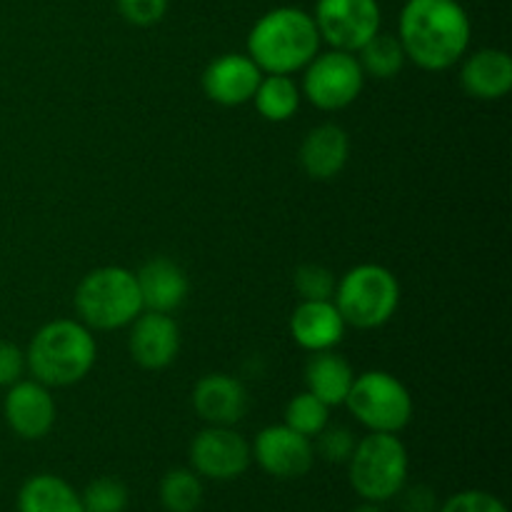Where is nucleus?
I'll use <instances>...</instances> for the list:
<instances>
[{
    "label": "nucleus",
    "instance_id": "1",
    "mask_svg": "<svg viewBox=\"0 0 512 512\" xmlns=\"http://www.w3.org/2000/svg\"><path fill=\"white\" fill-rule=\"evenodd\" d=\"M473 25L458 0H405L398 18V40L405 58L418 68L440 73L470 50Z\"/></svg>",
    "mask_w": 512,
    "mask_h": 512
},
{
    "label": "nucleus",
    "instance_id": "2",
    "mask_svg": "<svg viewBox=\"0 0 512 512\" xmlns=\"http://www.w3.org/2000/svg\"><path fill=\"white\" fill-rule=\"evenodd\" d=\"M313 13L293 5L273 8L248 33V55L263 73L295 75L320 53Z\"/></svg>",
    "mask_w": 512,
    "mask_h": 512
},
{
    "label": "nucleus",
    "instance_id": "3",
    "mask_svg": "<svg viewBox=\"0 0 512 512\" xmlns=\"http://www.w3.org/2000/svg\"><path fill=\"white\" fill-rule=\"evenodd\" d=\"M98 360V343L88 325L60 318L45 323L25 350V365L38 383L68 388L90 375Z\"/></svg>",
    "mask_w": 512,
    "mask_h": 512
},
{
    "label": "nucleus",
    "instance_id": "4",
    "mask_svg": "<svg viewBox=\"0 0 512 512\" xmlns=\"http://www.w3.org/2000/svg\"><path fill=\"white\" fill-rule=\"evenodd\" d=\"M75 313L90 330L128 328L143 313L138 280L123 265H103L83 275L73 295Z\"/></svg>",
    "mask_w": 512,
    "mask_h": 512
},
{
    "label": "nucleus",
    "instance_id": "5",
    "mask_svg": "<svg viewBox=\"0 0 512 512\" xmlns=\"http://www.w3.org/2000/svg\"><path fill=\"white\" fill-rule=\"evenodd\" d=\"M333 303L348 328H383L398 313L400 283L385 265L360 263L335 283Z\"/></svg>",
    "mask_w": 512,
    "mask_h": 512
},
{
    "label": "nucleus",
    "instance_id": "6",
    "mask_svg": "<svg viewBox=\"0 0 512 512\" xmlns=\"http://www.w3.org/2000/svg\"><path fill=\"white\" fill-rule=\"evenodd\" d=\"M408 448L395 433H368L348 460L350 485L365 503H388L408 485Z\"/></svg>",
    "mask_w": 512,
    "mask_h": 512
},
{
    "label": "nucleus",
    "instance_id": "7",
    "mask_svg": "<svg viewBox=\"0 0 512 512\" xmlns=\"http://www.w3.org/2000/svg\"><path fill=\"white\" fill-rule=\"evenodd\" d=\"M345 408L370 433L405 430L413 420L415 403L403 380L385 370H368L355 375L353 388L345 398Z\"/></svg>",
    "mask_w": 512,
    "mask_h": 512
},
{
    "label": "nucleus",
    "instance_id": "8",
    "mask_svg": "<svg viewBox=\"0 0 512 512\" xmlns=\"http://www.w3.org/2000/svg\"><path fill=\"white\" fill-rule=\"evenodd\" d=\"M300 73V95L318 110H343L363 93L365 73L355 53L330 48L315 55Z\"/></svg>",
    "mask_w": 512,
    "mask_h": 512
},
{
    "label": "nucleus",
    "instance_id": "9",
    "mask_svg": "<svg viewBox=\"0 0 512 512\" xmlns=\"http://www.w3.org/2000/svg\"><path fill=\"white\" fill-rule=\"evenodd\" d=\"M313 20L323 43L345 53H358L380 33L383 10L378 0H318Z\"/></svg>",
    "mask_w": 512,
    "mask_h": 512
},
{
    "label": "nucleus",
    "instance_id": "10",
    "mask_svg": "<svg viewBox=\"0 0 512 512\" xmlns=\"http://www.w3.org/2000/svg\"><path fill=\"white\" fill-rule=\"evenodd\" d=\"M250 443L235 428L208 425L190 443V465L200 478L235 480L250 468Z\"/></svg>",
    "mask_w": 512,
    "mask_h": 512
},
{
    "label": "nucleus",
    "instance_id": "11",
    "mask_svg": "<svg viewBox=\"0 0 512 512\" xmlns=\"http://www.w3.org/2000/svg\"><path fill=\"white\" fill-rule=\"evenodd\" d=\"M250 453L265 473L280 480L303 478L310 473L315 460L313 440L295 433L285 423L260 430L255 443L250 445Z\"/></svg>",
    "mask_w": 512,
    "mask_h": 512
},
{
    "label": "nucleus",
    "instance_id": "12",
    "mask_svg": "<svg viewBox=\"0 0 512 512\" xmlns=\"http://www.w3.org/2000/svg\"><path fill=\"white\" fill-rule=\"evenodd\" d=\"M8 428L23 440H43L53 430L58 408L48 385L38 380H18L8 388L3 400Z\"/></svg>",
    "mask_w": 512,
    "mask_h": 512
},
{
    "label": "nucleus",
    "instance_id": "13",
    "mask_svg": "<svg viewBox=\"0 0 512 512\" xmlns=\"http://www.w3.org/2000/svg\"><path fill=\"white\" fill-rule=\"evenodd\" d=\"M130 358L143 370H165L180 353V328L173 315L143 310L128 325Z\"/></svg>",
    "mask_w": 512,
    "mask_h": 512
},
{
    "label": "nucleus",
    "instance_id": "14",
    "mask_svg": "<svg viewBox=\"0 0 512 512\" xmlns=\"http://www.w3.org/2000/svg\"><path fill=\"white\" fill-rule=\"evenodd\" d=\"M263 70L253 63L248 53H225L203 70V93L213 103L225 108H238L253 100Z\"/></svg>",
    "mask_w": 512,
    "mask_h": 512
},
{
    "label": "nucleus",
    "instance_id": "15",
    "mask_svg": "<svg viewBox=\"0 0 512 512\" xmlns=\"http://www.w3.org/2000/svg\"><path fill=\"white\" fill-rule=\"evenodd\" d=\"M195 415L208 425L235 428L250 408L248 388L228 373H208L193 388Z\"/></svg>",
    "mask_w": 512,
    "mask_h": 512
},
{
    "label": "nucleus",
    "instance_id": "16",
    "mask_svg": "<svg viewBox=\"0 0 512 512\" xmlns=\"http://www.w3.org/2000/svg\"><path fill=\"white\" fill-rule=\"evenodd\" d=\"M343 315L333 300H300L290 315V335L308 353L335 350L345 338Z\"/></svg>",
    "mask_w": 512,
    "mask_h": 512
},
{
    "label": "nucleus",
    "instance_id": "17",
    "mask_svg": "<svg viewBox=\"0 0 512 512\" xmlns=\"http://www.w3.org/2000/svg\"><path fill=\"white\" fill-rule=\"evenodd\" d=\"M460 88L475 100H503L512 90V58L500 48H480L460 60Z\"/></svg>",
    "mask_w": 512,
    "mask_h": 512
},
{
    "label": "nucleus",
    "instance_id": "18",
    "mask_svg": "<svg viewBox=\"0 0 512 512\" xmlns=\"http://www.w3.org/2000/svg\"><path fill=\"white\" fill-rule=\"evenodd\" d=\"M300 168L313 180H333L350 160V138L338 123H320L300 143Z\"/></svg>",
    "mask_w": 512,
    "mask_h": 512
},
{
    "label": "nucleus",
    "instance_id": "19",
    "mask_svg": "<svg viewBox=\"0 0 512 512\" xmlns=\"http://www.w3.org/2000/svg\"><path fill=\"white\" fill-rule=\"evenodd\" d=\"M135 280L143 298V310H155V313L173 315L190 293L188 275L170 258H153L143 263V268L135 273Z\"/></svg>",
    "mask_w": 512,
    "mask_h": 512
},
{
    "label": "nucleus",
    "instance_id": "20",
    "mask_svg": "<svg viewBox=\"0 0 512 512\" xmlns=\"http://www.w3.org/2000/svg\"><path fill=\"white\" fill-rule=\"evenodd\" d=\"M355 375L358 373L353 370V365L335 350L310 353L308 363H305V390L323 400L328 408H335V405L345 403Z\"/></svg>",
    "mask_w": 512,
    "mask_h": 512
},
{
    "label": "nucleus",
    "instance_id": "21",
    "mask_svg": "<svg viewBox=\"0 0 512 512\" xmlns=\"http://www.w3.org/2000/svg\"><path fill=\"white\" fill-rule=\"evenodd\" d=\"M18 512H85L80 493L58 475L40 473L23 483Z\"/></svg>",
    "mask_w": 512,
    "mask_h": 512
},
{
    "label": "nucleus",
    "instance_id": "22",
    "mask_svg": "<svg viewBox=\"0 0 512 512\" xmlns=\"http://www.w3.org/2000/svg\"><path fill=\"white\" fill-rule=\"evenodd\" d=\"M255 110L263 115L270 123H285L298 113L303 95H300V85L295 83L293 75H273L263 73L258 90L253 95Z\"/></svg>",
    "mask_w": 512,
    "mask_h": 512
},
{
    "label": "nucleus",
    "instance_id": "23",
    "mask_svg": "<svg viewBox=\"0 0 512 512\" xmlns=\"http://www.w3.org/2000/svg\"><path fill=\"white\" fill-rule=\"evenodd\" d=\"M355 55H358V63L363 68L365 78L375 80L395 78L405 68V63H408L398 35L383 33V30L378 35H373Z\"/></svg>",
    "mask_w": 512,
    "mask_h": 512
},
{
    "label": "nucleus",
    "instance_id": "24",
    "mask_svg": "<svg viewBox=\"0 0 512 512\" xmlns=\"http://www.w3.org/2000/svg\"><path fill=\"white\" fill-rule=\"evenodd\" d=\"M203 503V483L193 468H173L160 480V505L168 512H195Z\"/></svg>",
    "mask_w": 512,
    "mask_h": 512
},
{
    "label": "nucleus",
    "instance_id": "25",
    "mask_svg": "<svg viewBox=\"0 0 512 512\" xmlns=\"http://www.w3.org/2000/svg\"><path fill=\"white\" fill-rule=\"evenodd\" d=\"M283 423L288 425V428H293L295 433L313 440L315 435L330 423V408L323 403V400L315 398L313 393L303 390V393H298L295 398L288 400Z\"/></svg>",
    "mask_w": 512,
    "mask_h": 512
},
{
    "label": "nucleus",
    "instance_id": "26",
    "mask_svg": "<svg viewBox=\"0 0 512 512\" xmlns=\"http://www.w3.org/2000/svg\"><path fill=\"white\" fill-rule=\"evenodd\" d=\"M80 500L85 512H123L128 505V488L118 478H95Z\"/></svg>",
    "mask_w": 512,
    "mask_h": 512
},
{
    "label": "nucleus",
    "instance_id": "27",
    "mask_svg": "<svg viewBox=\"0 0 512 512\" xmlns=\"http://www.w3.org/2000/svg\"><path fill=\"white\" fill-rule=\"evenodd\" d=\"M338 278L320 263H303L293 275V285L300 300H333Z\"/></svg>",
    "mask_w": 512,
    "mask_h": 512
},
{
    "label": "nucleus",
    "instance_id": "28",
    "mask_svg": "<svg viewBox=\"0 0 512 512\" xmlns=\"http://www.w3.org/2000/svg\"><path fill=\"white\" fill-rule=\"evenodd\" d=\"M315 455L325 460V463H335V465H343L348 463L350 455H353L355 443V433L345 425H325L318 435H315Z\"/></svg>",
    "mask_w": 512,
    "mask_h": 512
},
{
    "label": "nucleus",
    "instance_id": "29",
    "mask_svg": "<svg viewBox=\"0 0 512 512\" xmlns=\"http://www.w3.org/2000/svg\"><path fill=\"white\" fill-rule=\"evenodd\" d=\"M168 3L170 0H115L118 13L138 28H150V25L160 23L168 13Z\"/></svg>",
    "mask_w": 512,
    "mask_h": 512
},
{
    "label": "nucleus",
    "instance_id": "30",
    "mask_svg": "<svg viewBox=\"0 0 512 512\" xmlns=\"http://www.w3.org/2000/svg\"><path fill=\"white\" fill-rule=\"evenodd\" d=\"M438 512H508L505 503L485 490H463L445 500Z\"/></svg>",
    "mask_w": 512,
    "mask_h": 512
},
{
    "label": "nucleus",
    "instance_id": "31",
    "mask_svg": "<svg viewBox=\"0 0 512 512\" xmlns=\"http://www.w3.org/2000/svg\"><path fill=\"white\" fill-rule=\"evenodd\" d=\"M25 370V353L10 340H0V388H10L13 383L23 380Z\"/></svg>",
    "mask_w": 512,
    "mask_h": 512
},
{
    "label": "nucleus",
    "instance_id": "32",
    "mask_svg": "<svg viewBox=\"0 0 512 512\" xmlns=\"http://www.w3.org/2000/svg\"><path fill=\"white\" fill-rule=\"evenodd\" d=\"M398 495H403L405 512H438V495L428 485H405Z\"/></svg>",
    "mask_w": 512,
    "mask_h": 512
},
{
    "label": "nucleus",
    "instance_id": "33",
    "mask_svg": "<svg viewBox=\"0 0 512 512\" xmlns=\"http://www.w3.org/2000/svg\"><path fill=\"white\" fill-rule=\"evenodd\" d=\"M353 512H383V510H380L378 503H365L360 505V508H355Z\"/></svg>",
    "mask_w": 512,
    "mask_h": 512
}]
</instances>
